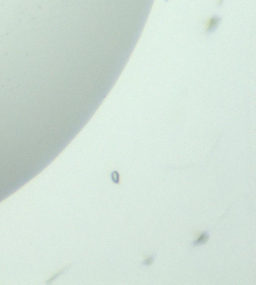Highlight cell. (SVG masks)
I'll return each mask as SVG.
<instances>
[{"label":"cell","instance_id":"cell-1","mask_svg":"<svg viewBox=\"0 0 256 285\" xmlns=\"http://www.w3.org/2000/svg\"><path fill=\"white\" fill-rule=\"evenodd\" d=\"M208 239H209V234H208V232L207 231H205V232H202V233H200L199 234V236L195 239V241L192 243V245L193 246H198V245H202V244H204V243H206L207 241H208Z\"/></svg>","mask_w":256,"mask_h":285},{"label":"cell","instance_id":"cell-2","mask_svg":"<svg viewBox=\"0 0 256 285\" xmlns=\"http://www.w3.org/2000/svg\"><path fill=\"white\" fill-rule=\"evenodd\" d=\"M111 179L114 183H118L119 182V174L117 171H113L112 173H111Z\"/></svg>","mask_w":256,"mask_h":285}]
</instances>
